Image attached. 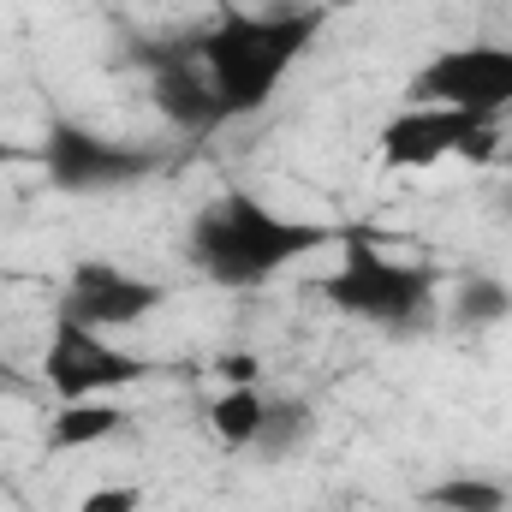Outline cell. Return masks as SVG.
Masks as SVG:
<instances>
[{
  "mask_svg": "<svg viewBox=\"0 0 512 512\" xmlns=\"http://www.w3.org/2000/svg\"><path fill=\"white\" fill-rule=\"evenodd\" d=\"M328 12L322 6H298V12H221L215 24H203L191 36L227 120L256 114L274 102V90L286 84V72L316 48Z\"/></svg>",
  "mask_w": 512,
  "mask_h": 512,
  "instance_id": "6da1fadb",
  "label": "cell"
},
{
  "mask_svg": "<svg viewBox=\"0 0 512 512\" xmlns=\"http://www.w3.org/2000/svg\"><path fill=\"white\" fill-rule=\"evenodd\" d=\"M334 239L340 233L322 221H292V215H274L268 203H256L251 191H227L209 209H197L185 245L215 286H268L280 268H292L298 256L328 251Z\"/></svg>",
  "mask_w": 512,
  "mask_h": 512,
  "instance_id": "7a4b0ae2",
  "label": "cell"
},
{
  "mask_svg": "<svg viewBox=\"0 0 512 512\" xmlns=\"http://www.w3.org/2000/svg\"><path fill=\"white\" fill-rule=\"evenodd\" d=\"M316 292H322L340 316H358V322H376V328H411V322H423L429 304H435V268L399 262V256L376 251V245L358 233V239H346L340 268L316 280Z\"/></svg>",
  "mask_w": 512,
  "mask_h": 512,
  "instance_id": "3957f363",
  "label": "cell"
},
{
  "mask_svg": "<svg viewBox=\"0 0 512 512\" xmlns=\"http://www.w3.org/2000/svg\"><path fill=\"white\" fill-rule=\"evenodd\" d=\"M411 102L417 108L501 114V108H512V48L465 42V48H447V54L423 60V72L411 78Z\"/></svg>",
  "mask_w": 512,
  "mask_h": 512,
  "instance_id": "277c9868",
  "label": "cell"
},
{
  "mask_svg": "<svg viewBox=\"0 0 512 512\" xmlns=\"http://www.w3.org/2000/svg\"><path fill=\"white\" fill-rule=\"evenodd\" d=\"M48 185L60 191H114V185H131L143 173H155V155L137 149V143H114L102 131L78 126V120H54L42 149H36Z\"/></svg>",
  "mask_w": 512,
  "mask_h": 512,
  "instance_id": "5b68a950",
  "label": "cell"
},
{
  "mask_svg": "<svg viewBox=\"0 0 512 512\" xmlns=\"http://www.w3.org/2000/svg\"><path fill=\"white\" fill-rule=\"evenodd\" d=\"M149 376L143 358H131L120 346H108V334L96 328H78V322H54L48 334V352H42V382L60 405L72 399H96V393H120V387H137Z\"/></svg>",
  "mask_w": 512,
  "mask_h": 512,
  "instance_id": "8992f818",
  "label": "cell"
},
{
  "mask_svg": "<svg viewBox=\"0 0 512 512\" xmlns=\"http://www.w3.org/2000/svg\"><path fill=\"white\" fill-rule=\"evenodd\" d=\"M161 280H143L120 262H78L66 274V292H60V316L78 322V328H96V334H120L137 328L149 310H161Z\"/></svg>",
  "mask_w": 512,
  "mask_h": 512,
  "instance_id": "52a82bcc",
  "label": "cell"
},
{
  "mask_svg": "<svg viewBox=\"0 0 512 512\" xmlns=\"http://www.w3.org/2000/svg\"><path fill=\"white\" fill-rule=\"evenodd\" d=\"M483 120H489V114H471V108H405V114H393V120L382 126V137H376V161L393 167V173H399V167H405V173L435 167V161L459 155Z\"/></svg>",
  "mask_w": 512,
  "mask_h": 512,
  "instance_id": "ba28073f",
  "label": "cell"
},
{
  "mask_svg": "<svg viewBox=\"0 0 512 512\" xmlns=\"http://www.w3.org/2000/svg\"><path fill=\"white\" fill-rule=\"evenodd\" d=\"M143 60H149V78H155V108L179 131H215L227 120V108H221V96H215L191 36L167 42V48H143Z\"/></svg>",
  "mask_w": 512,
  "mask_h": 512,
  "instance_id": "9c48e42d",
  "label": "cell"
},
{
  "mask_svg": "<svg viewBox=\"0 0 512 512\" xmlns=\"http://www.w3.org/2000/svg\"><path fill=\"white\" fill-rule=\"evenodd\" d=\"M131 417L120 405H108V399H72V405H60V417L48 423V447L54 453H78V447H96V441H114V435H126Z\"/></svg>",
  "mask_w": 512,
  "mask_h": 512,
  "instance_id": "30bf717a",
  "label": "cell"
},
{
  "mask_svg": "<svg viewBox=\"0 0 512 512\" xmlns=\"http://www.w3.org/2000/svg\"><path fill=\"white\" fill-rule=\"evenodd\" d=\"M262 417H268V393H262V382L227 387V393H215V399H209V429H215L227 447H256Z\"/></svg>",
  "mask_w": 512,
  "mask_h": 512,
  "instance_id": "8fae6325",
  "label": "cell"
},
{
  "mask_svg": "<svg viewBox=\"0 0 512 512\" xmlns=\"http://www.w3.org/2000/svg\"><path fill=\"white\" fill-rule=\"evenodd\" d=\"M507 316H512V286L507 280L477 274V280H465L459 298H453V322H465V328H489V322H507Z\"/></svg>",
  "mask_w": 512,
  "mask_h": 512,
  "instance_id": "7c38bea8",
  "label": "cell"
},
{
  "mask_svg": "<svg viewBox=\"0 0 512 512\" xmlns=\"http://www.w3.org/2000/svg\"><path fill=\"white\" fill-rule=\"evenodd\" d=\"M423 501L435 512H507V489L489 477H441Z\"/></svg>",
  "mask_w": 512,
  "mask_h": 512,
  "instance_id": "4fadbf2b",
  "label": "cell"
},
{
  "mask_svg": "<svg viewBox=\"0 0 512 512\" xmlns=\"http://www.w3.org/2000/svg\"><path fill=\"white\" fill-rule=\"evenodd\" d=\"M304 435H310V405L304 399H268V417H262L256 447L262 453H292Z\"/></svg>",
  "mask_w": 512,
  "mask_h": 512,
  "instance_id": "5bb4252c",
  "label": "cell"
},
{
  "mask_svg": "<svg viewBox=\"0 0 512 512\" xmlns=\"http://www.w3.org/2000/svg\"><path fill=\"white\" fill-rule=\"evenodd\" d=\"M137 507H143V489H131V483H102L78 501V512H137Z\"/></svg>",
  "mask_w": 512,
  "mask_h": 512,
  "instance_id": "9a60e30c",
  "label": "cell"
},
{
  "mask_svg": "<svg viewBox=\"0 0 512 512\" xmlns=\"http://www.w3.org/2000/svg\"><path fill=\"white\" fill-rule=\"evenodd\" d=\"M221 376L233 387H251V382H262V370H256V358H245V352H233V358H221Z\"/></svg>",
  "mask_w": 512,
  "mask_h": 512,
  "instance_id": "2e32d148",
  "label": "cell"
},
{
  "mask_svg": "<svg viewBox=\"0 0 512 512\" xmlns=\"http://www.w3.org/2000/svg\"><path fill=\"white\" fill-rule=\"evenodd\" d=\"M6 161H24V149H12V143L0 137V167H6Z\"/></svg>",
  "mask_w": 512,
  "mask_h": 512,
  "instance_id": "e0dca14e",
  "label": "cell"
},
{
  "mask_svg": "<svg viewBox=\"0 0 512 512\" xmlns=\"http://www.w3.org/2000/svg\"><path fill=\"white\" fill-rule=\"evenodd\" d=\"M0 376H6V364H0Z\"/></svg>",
  "mask_w": 512,
  "mask_h": 512,
  "instance_id": "ac0fdd59",
  "label": "cell"
}]
</instances>
